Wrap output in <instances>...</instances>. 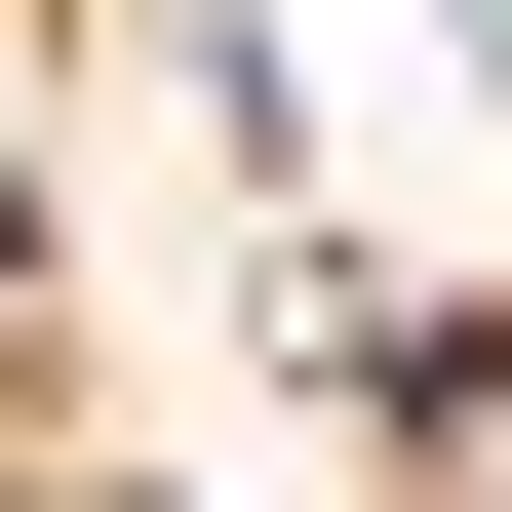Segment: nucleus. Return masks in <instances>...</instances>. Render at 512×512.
Wrapping results in <instances>:
<instances>
[{"instance_id": "f257e3e1", "label": "nucleus", "mask_w": 512, "mask_h": 512, "mask_svg": "<svg viewBox=\"0 0 512 512\" xmlns=\"http://www.w3.org/2000/svg\"><path fill=\"white\" fill-rule=\"evenodd\" d=\"M394 512H512V316H434V355H394Z\"/></svg>"}, {"instance_id": "7ed1b4c3", "label": "nucleus", "mask_w": 512, "mask_h": 512, "mask_svg": "<svg viewBox=\"0 0 512 512\" xmlns=\"http://www.w3.org/2000/svg\"><path fill=\"white\" fill-rule=\"evenodd\" d=\"M0 512H119V473H0Z\"/></svg>"}, {"instance_id": "f03ea898", "label": "nucleus", "mask_w": 512, "mask_h": 512, "mask_svg": "<svg viewBox=\"0 0 512 512\" xmlns=\"http://www.w3.org/2000/svg\"><path fill=\"white\" fill-rule=\"evenodd\" d=\"M0 316H40V119H0Z\"/></svg>"}, {"instance_id": "20e7f679", "label": "nucleus", "mask_w": 512, "mask_h": 512, "mask_svg": "<svg viewBox=\"0 0 512 512\" xmlns=\"http://www.w3.org/2000/svg\"><path fill=\"white\" fill-rule=\"evenodd\" d=\"M473 40H512V0H473Z\"/></svg>"}]
</instances>
